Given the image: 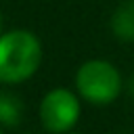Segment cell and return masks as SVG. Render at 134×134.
<instances>
[{
    "instance_id": "1",
    "label": "cell",
    "mask_w": 134,
    "mask_h": 134,
    "mask_svg": "<svg viewBox=\"0 0 134 134\" xmlns=\"http://www.w3.org/2000/svg\"><path fill=\"white\" fill-rule=\"evenodd\" d=\"M42 65V42L27 29L0 34V82L21 84Z\"/></svg>"
},
{
    "instance_id": "2",
    "label": "cell",
    "mask_w": 134,
    "mask_h": 134,
    "mask_svg": "<svg viewBox=\"0 0 134 134\" xmlns=\"http://www.w3.org/2000/svg\"><path fill=\"white\" fill-rule=\"evenodd\" d=\"M77 94L92 105H109L124 90V77L119 69L105 59H90L75 71Z\"/></svg>"
},
{
    "instance_id": "3",
    "label": "cell",
    "mask_w": 134,
    "mask_h": 134,
    "mask_svg": "<svg viewBox=\"0 0 134 134\" xmlns=\"http://www.w3.org/2000/svg\"><path fill=\"white\" fill-rule=\"evenodd\" d=\"M82 113L80 96L69 88H52L40 100V121L52 134H67L73 130Z\"/></svg>"
},
{
    "instance_id": "4",
    "label": "cell",
    "mask_w": 134,
    "mask_h": 134,
    "mask_svg": "<svg viewBox=\"0 0 134 134\" xmlns=\"http://www.w3.org/2000/svg\"><path fill=\"white\" fill-rule=\"evenodd\" d=\"M109 25L119 42H134V0H124L113 10Z\"/></svg>"
},
{
    "instance_id": "5",
    "label": "cell",
    "mask_w": 134,
    "mask_h": 134,
    "mask_svg": "<svg viewBox=\"0 0 134 134\" xmlns=\"http://www.w3.org/2000/svg\"><path fill=\"white\" fill-rule=\"evenodd\" d=\"M25 115V105L17 92L0 90V126L2 128H17L21 126Z\"/></svg>"
},
{
    "instance_id": "6",
    "label": "cell",
    "mask_w": 134,
    "mask_h": 134,
    "mask_svg": "<svg viewBox=\"0 0 134 134\" xmlns=\"http://www.w3.org/2000/svg\"><path fill=\"white\" fill-rule=\"evenodd\" d=\"M126 88H128V94L134 98V73L128 77V84H126Z\"/></svg>"
},
{
    "instance_id": "7",
    "label": "cell",
    "mask_w": 134,
    "mask_h": 134,
    "mask_svg": "<svg viewBox=\"0 0 134 134\" xmlns=\"http://www.w3.org/2000/svg\"><path fill=\"white\" fill-rule=\"evenodd\" d=\"M117 134H134V132H117Z\"/></svg>"
},
{
    "instance_id": "8",
    "label": "cell",
    "mask_w": 134,
    "mask_h": 134,
    "mask_svg": "<svg viewBox=\"0 0 134 134\" xmlns=\"http://www.w3.org/2000/svg\"><path fill=\"white\" fill-rule=\"evenodd\" d=\"M0 134H4V130H2V126H0Z\"/></svg>"
},
{
    "instance_id": "9",
    "label": "cell",
    "mask_w": 134,
    "mask_h": 134,
    "mask_svg": "<svg viewBox=\"0 0 134 134\" xmlns=\"http://www.w3.org/2000/svg\"><path fill=\"white\" fill-rule=\"evenodd\" d=\"M67 134H80V132H67Z\"/></svg>"
},
{
    "instance_id": "10",
    "label": "cell",
    "mask_w": 134,
    "mask_h": 134,
    "mask_svg": "<svg viewBox=\"0 0 134 134\" xmlns=\"http://www.w3.org/2000/svg\"><path fill=\"white\" fill-rule=\"evenodd\" d=\"M0 29H2V17H0Z\"/></svg>"
},
{
    "instance_id": "11",
    "label": "cell",
    "mask_w": 134,
    "mask_h": 134,
    "mask_svg": "<svg viewBox=\"0 0 134 134\" xmlns=\"http://www.w3.org/2000/svg\"><path fill=\"white\" fill-rule=\"evenodd\" d=\"M27 134H36V132H27Z\"/></svg>"
}]
</instances>
